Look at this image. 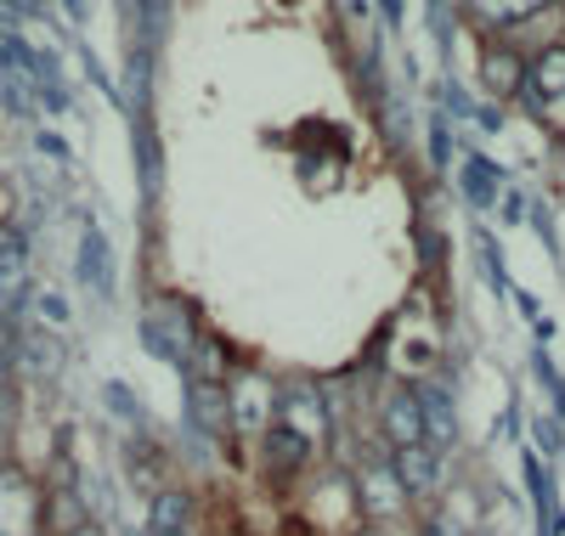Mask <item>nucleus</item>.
<instances>
[{
	"label": "nucleus",
	"mask_w": 565,
	"mask_h": 536,
	"mask_svg": "<svg viewBox=\"0 0 565 536\" xmlns=\"http://www.w3.org/2000/svg\"><path fill=\"white\" fill-rule=\"evenodd\" d=\"M40 519H45L40 492L18 469H0V536H34Z\"/></svg>",
	"instance_id": "1"
},
{
	"label": "nucleus",
	"mask_w": 565,
	"mask_h": 536,
	"mask_svg": "<svg viewBox=\"0 0 565 536\" xmlns=\"http://www.w3.org/2000/svg\"><path fill=\"white\" fill-rule=\"evenodd\" d=\"M141 345H148L153 356L164 362H186V351H193V328H186V311L175 305H159L141 317Z\"/></svg>",
	"instance_id": "2"
},
{
	"label": "nucleus",
	"mask_w": 565,
	"mask_h": 536,
	"mask_svg": "<svg viewBox=\"0 0 565 536\" xmlns=\"http://www.w3.org/2000/svg\"><path fill=\"white\" fill-rule=\"evenodd\" d=\"M418 412H424V447H430L436 458L452 452V441H458V412H452V396H447V389L424 384V389H418Z\"/></svg>",
	"instance_id": "3"
},
{
	"label": "nucleus",
	"mask_w": 565,
	"mask_h": 536,
	"mask_svg": "<svg viewBox=\"0 0 565 536\" xmlns=\"http://www.w3.org/2000/svg\"><path fill=\"white\" fill-rule=\"evenodd\" d=\"M186 418H193L204 435H226L232 429V389L215 378H199L193 396H186Z\"/></svg>",
	"instance_id": "4"
},
{
	"label": "nucleus",
	"mask_w": 565,
	"mask_h": 536,
	"mask_svg": "<svg viewBox=\"0 0 565 536\" xmlns=\"http://www.w3.org/2000/svg\"><path fill=\"white\" fill-rule=\"evenodd\" d=\"M391 469H396L407 497H430L436 485H441V458L430 447H396V463Z\"/></svg>",
	"instance_id": "5"
},
{
	"label": "nucleus",
	"mask_w": 565,
	"mask_h": 536,
	"mask_svg": "<svg viewBox=\"0 0 565 536\" xmlns=\"http://www.w3.org/2000/svg\"><path fill=\"white\" fill-rule=\"evenodd\" d=\"M271 384L260 373H238V384H232V424L238 429H266L271 418Z\"/></svg>",
	"instance_id": "6"
},
{
	"label": "nucleus",
	"mask_w": 565,
	"mask_h": 536,
	"mask_svg": "<svg viewBox=\"0 0 565 536\" xmlns=\"http://www.w3.org/2000/svg\"><path fill=\"white\" fill-rule=\"evenodd\" d=\"M385 435L396 447H424V412H418V389H396L385 401Z\"/></svg>",
	"instance_id": "7"
},
{
	"label": "nucleus",
	"mask_w": 565,
	"mask_h": 536,
	"mask_svg": "<svg viewBox=\"0 0 565 536\" xmlns=\"http://www.w3.org/2000/svg\"><path fill=\"white\" fill-rule=\"evenodd\" d=\"M277 412H282V424H289V429H300L306 441H317V435L328 429V407L317 401V389H289V396L277 401Z\"/></svg>",
	"instance_id": "8"
},
{
	"label": "nucleus",
	"mask_w": 565,
	"mask_h": 536,
	"mask_svg": "<svg viewBox=\"0 0 565 536\" xmlns=\"http://www.w3.org/2000/svg\"><path fill=\"white\" fill-rule=\"evenodd\" d=\"M402 503H407V492H402L396 469H367V474H362V508H367L373 519H391Z\"/></svg>",
	"instance_id": "9"
},
{
	"label": "nucleus",
	"mask_w": 565,
	"mask_h": 536,
	"mask_svg": "<svg viewBox=\"0 0 565 536\" xmlns=\"http://www.w3.org/2000/svg\"><path fill=\"white\" fill-rule=\"evenodd\" d=\"M311 458V441L300 429H289V424H271L266 429V463L277 469V474H289V469H300Z\"/></svg>",
	"instance_id": "10"
},
{
	"label": "nucleus",
	"mask_w": 565,
	"mask_h": 536,
	"mask_svg": "<svg viewBox=\"0 0 565 536\" xmlns=\"http://www.w3.org/2000/svg\"><path fill=\"white\" fill-rule=\"evenodd\" d=\"M79 277L97 288V294H108V288H114V255H108V243H103L97 226L79 237Z\"/></svg>",
	"instance_id": "11"
},
{
	"label": "nucleus",
	"mask_w": 565,
	"mask_h": 536,
	"mask_svg": "<svg viewBox=\"0 0 565 536\" xmlns=\"http://www.w3.org/2000/svg\"><path fill=\"white\" fill-rule=\"evenodd\" d=\"M481 79H487V90H498V96L521 90V57H514L509 45H492L487 63H481Z\"/></svg>",
	"instance_id": "12"
},
{
	"label": "nucleus",
	"mask_w": 565,
	"mask_h": 536,
	"mask_svg": "<svg viewBox=\"0 0 565 536\" xmlns=\"http://www.w3.org/2000/svg\"><path fill=\"white\" fill-rule=\"evenodd\" d=\"M153 530H181L186 519H193V497L175 492V485H164V492H153V508H148Z\"/></svg>",
	"instance_id": "13"
},
{
	"label": "nucleus",
	"mask_w": 565,
	"mask_h": 536,
	"mask_svg": "<svg viewBox=\"0 0 565 536\" xmlns=\"http://www.w3.org/2000/svg\"><path fill=\"white\" fill-rule=\"evenodd\" d=\"M532 85H537V96H565V45H548L532 63Z\"/></svg>",
	"instance_id": "14"
},
{
	"label": "nucleus",
	"mask_w": 565,
	"mask_h": 536,
	"mask_svg": "<svg viewBox=\"0 0 565 536\" xmlns=\"http://www.w3.org/2000/svg\"><path fill=\"white\" fill-rule=\"evenodd\" d=\"M487 23H521V18H532V12H543L548 0H469Z\"/></svg>",
	"instance_id": "15"
},
{
	"label": "nucleus",
	"mask_w": 565,
	"mask_h": 536,
	"mask_svg": "<svg viewBox=\"0 0 565 536\" xmlns=\"http://www.w3.org/2000/svg\"><path fill=\"white\" fill-rule=\"evenodd\" d=\"M492 186H498V170L487 159H463V192H469V204H492Z\"/></svg>",
	"instance_id": "16"
},
{
	"label": "nucleus",
	"mask_w": 565,
	"mask_h": 536,
	"mask_svg": "<svg viewBox=\"0 0 565 536\" xmlns=\"http://www.w3.org/2000/svg\"><path fill=\"white\" fill-rule=\"evenodd\" d=\"M0 277H23V237L18 232H7V226H0Z\"/></svg>",
	"instance_id": "17"
},
{
	"label": "nucleus",
	"mask_w": 565,
	"mask_h": 536,
	"mask_svg": "<svg viewBox=\"0 0 565 536\" xmlns=\"http://www.w3.org/2000/svg\"><path fill=\"white\" fill-rule=\"evenodd\" d=\"M34 305H40V317H45V322H57V328L68 322V300H63V294H52V288H45V294H40Z\"/></svg>",
	"instance_id": "18"
},
{
	"label": "nucleus",
	"mask_w": 565,
	"mask_h": 536,
	"mask_svg": "<svg viewBox=\"0 0 565 536\" xmlns=\"http://www.w3.org/2000/svg\"><path fill=\"white\" fill-rule=\"evenodd\" d=\"M430 153H436V164L447 159V125H436V136H430Z\"/></svg>",
	"instance_id": "19"
},
{
	"label": "nucleus",
	"mask_w": 565,
	"mask_h": 536,
	"mask_svg": "<svg viewBox=\"0 0 565 536\" xmlns=\"http://www.w3.org/2000/svg\"><path fill=\"white\" fill-rule=\"evenodd\" d=\"M424 536H463L458 525H447V519H430V525H424Z\"/></svg>",
	"instance_id": "20"
},
{
	"label": "nucleus",
	"mask_w": 565,
	"mask_h": 536,
	"mask_svg": "<svg viewBox=\"0 0 565 536\" xmlns=\"http://www.w3.org/2000/svg\"><path fill=\"white\" fill-rule=\"evenodd\" d=\"M340 7H345V18H362V12H367L362 0H340Z\"/></svg>",
	"instance_id": "21"
},
{
	"label": "nucleus",
	"mask_w": 565,
	"mask_h": 536,
	"mask_svg": "<svg viewBox=\"0 0 565 536\" xmlns=\"http://www.w3.org/2000/svg\"><path fill=\"white\" fill-rule=\"evenodd\" d=\"M63 7H68L74 18H85V0H63Z\"/></svg>",
	"instance_id": "22"
},
{
	"label": "nucleus",
	"mask_w": 565,
	"mask_h": 536,
	"mask_svg": "<svg viewBox=\"0 0 565 536\" xmlns=\"http://www.w3.org/2000/svg\"><path fill=\"white\" fill-rule=\"evenodd\" d=\"M68 536H103L97 525H79V530H68Z\"/></svg>",
	"instance_id": "23"
},
{
	"label": "nucleus",
	"mask_w": 565,
	"mask_h": 536,
	"mask_svg": "<svg viewBox=\"0 0 565 536\" xmlns=\"http://www.w3.org/2000/svg\"><path fill=\"white\" fill-rule=\"evenodd\" d=\"M153 536H181V530H153Z\"/></svg>",
	"instance_id": "24"
},
{
	"label": "nucleus",
	"mask_w": 565,
	"mask_h": 536,
	"mask_svg": "<svg viewBox=\"0 0 565 536\" xmlns=\"http://www.w3.org/2000/svg\"><path fill=\"white\" fill-rule=\"evenodd\" d=\"M362 536H380V530H362Z\"/></svg>",
	"instance_id": "25"
}]
</instances>
